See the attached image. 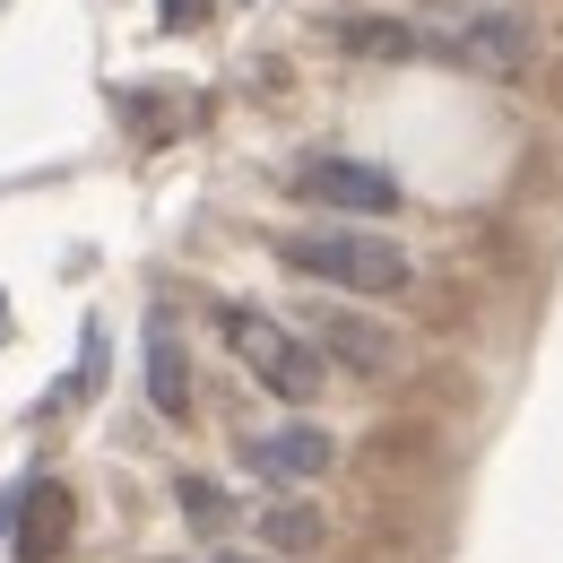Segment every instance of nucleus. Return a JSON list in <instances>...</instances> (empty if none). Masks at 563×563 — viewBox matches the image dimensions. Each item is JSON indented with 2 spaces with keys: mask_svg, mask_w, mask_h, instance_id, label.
<instances>
[{
  "mask_svg": "<svg viewBox=\"0 0 563 563\" xmlns=\"http://www.w3.org/2000/svg\"><path fill=\"white\" fill-rule=\"evenodd\" d=\"M278 261L295 278L339 286V295H399L417 278V261L390 234H364V225H295V234H278Z\"/></svg>",
  "mask_w": 563,
  "mask_h": 563,
  "instance_id": "obj_1",
  "label": "nucleus"
},
{
  "mask_svg": "<svg viewBox=\"0 0 563 563\" xmlns=\"http://www.w3.org/2000/svg\"><path fill=\"white\" fill-rule=\"evenodd\" d=\"M217 330H225V347L243 355V364H252L278 399H295V408H303V399L321 390V355H312V339H295V330H286V321H269L261 303H217Z\"/></svg>",
  "mask_w": 563,
  "mask_h": 563,
  "instance_id": "obj_2",
  "label": "nucleus"
},
{
  "mask_svg": "<svg viewBox=\"0 0 563 563\" xmlns=\"http://www.w3.org/2000/svg\"><path fill=\"white\" fill-rule=\"evenodd\" d=\"M295 200L339 209V217H390L408 191H399V174H382V165H364V156H303V165H295Z\"/></svg>",
  "mask_w": 563,
  "mask_h": 563,
  "instance_id": "obj_3",
  "label": "nucleus"
},
{
  "mask_svg": "<svg viewBox=\"0 0 563 563\" xmlns=\"http://www.w3.org/2000/svg\"><path fill=\"white\" fill-rule=\"evenodd\" d=\"M424 53L451 62V70H477V78H511L529 62V26H520L511 9H486V18H460V26L424 35Z\"/></svg>",
  "mask_w": 563,
  "mask_h": 563,
  "instance_id": "obj_4",
  "label": "nucleus"
},
{
  "mask_svg": "<svg viewBox=\"0 0 563 563\" xmlns=\"http://www.w3.org/2000/svg\"><path fill=\"white\" fill-rule=\"evenodd\" d=\"M303 339H312V355H330V364H347V373H390L399 364V339L382 330V321H364V312H347V303H312L303 312Z\"/></svg>",
  "mask_w": 563,
  "mask_h": 563,
  "instance_id": "obj_5",
  "label": "nucleus"
},
{
  "mask_svg": "<svg viewBox=\"0 0 563 563\" xmlns=\"http://www.w3.org/2000/svg\"><path fill=\"white\" fill-rule=\"evenodd\" d=\"M330 460H339V442H330L321 424H269V433H243V468L269 477V486H312V477H330Z\"/></svg>",
  "mask_w": 563,
  "mask_h": 563,
  "instance_id": "obj_6",
  "label": "nucleus"
},
{
  "mask_svg": "<svg viewBox=\"0 0 563 563\" xmlns=\"http://www.w3.org/2000/svg\"><path fill=\"white\" fill-rule=\"evenodd\" d=\"M147 399H156V417H191V355L165 312L147 321Z\"/></svg>",
  "mask_w": 563,
  "mask_h": 563,
  "instance_id": "obj_7",
  "label": "nucleus"
},
{
  "mask_svg": "<svg viewBox=\"0 0 563 563\" xmlns=\"http://www.w3.org/2000/svg\"><path fill=\"white\" fill-rule=\"evenodd\" d=\"M339 53H355V62H417L424 26H408V18H339Z\"/></svg>",
  "mask_w": 563,
  "mask_h": 563,
  "instance_id": "obj_8",
  "label": "nucleus"
},
{
  "mask_svg": "<svg viewBox=\"0 0 563 563\" xmlns=\"http://www.w3.org/2000/svg\"><path fill=\"white\" fill-rule=\"evenodd\" d=\"M261 538H269L278 555H312V547H321V511H303V503H269V511H261Z\"/></svg>",
  "mask_w": 563,
  "mask_h": 563,
  "instance_id": "obj_9",
  "label": "nucleus"
},
{
  "mask_svg": "<svg viewBox=\"0 0 563 563\" xmlns=\"http://www.w3.org/2000/svg\"><path fill=\"white\" fill-rule=\"evenodd\" d=\"M174 494H183V511H191V520H225V494H217V486H200V477H183Z\"/></svg>",
  "mask_w": 563,
  "mask_h": 563,
  "instance_id": "obj_10",
  "label": "nucleus"
},
{
  "mask_svg": "<svg viewBox=\"0 0 563 563\" xmlns=\"http://www.w3.org/2000/svg\"><path fill=\"white\" fill-rule=\"evenodd\" d=\"M200 9H209V0H165V26H191Z\"/></svg>",
  "mask_w": 563,
  "mask_h": 563,
  "instance_id": "obj_11",
  "label": "nucleus"
},
{
  "mask_svg": "<svg viewBox=\"0 0 563 563\" xmlns=\"http://www.w3.org/2000/svg\"><path fill=\"white\" fill-rule=\"evenodd\" d=\"M0 330H9V303H0Z\"/></svg>",
  "mask_w": 563,
  "mask_h": 563,
  "instance_id": "obj_12",
  "label": "nucleus"
}]
</instances>
